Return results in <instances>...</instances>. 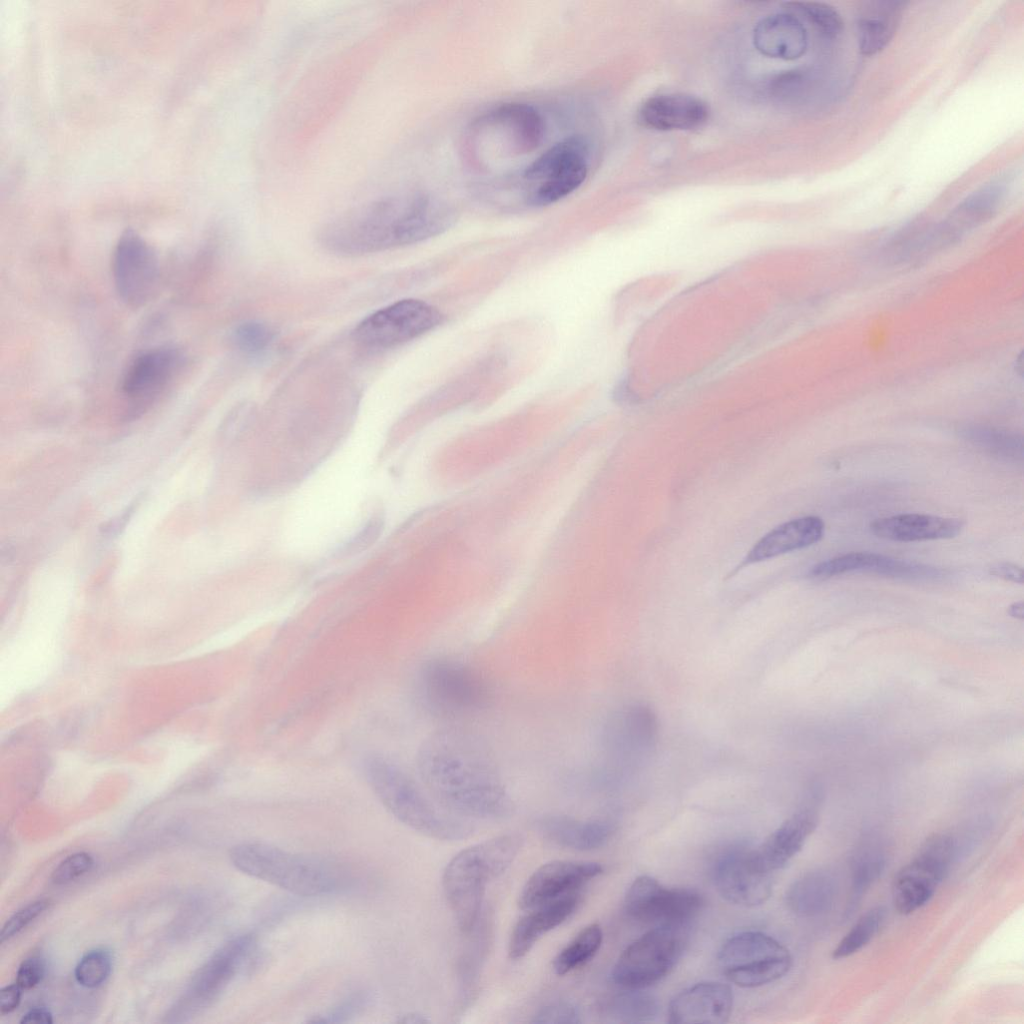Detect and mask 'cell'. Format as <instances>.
I'll use <instances>...</instances> for the list:
<instances>
[{
  "label": "cell",
  "mask_w": 1024,
  "mask_h": 1024,
  "mask_svg": "<svg viewBox=\"0 0 1024 1024\" xmlns=\"http://www.w3.org/2000/svg\"><path fill=\"white\" fill-rule=\"evenodd\" d=\"M416 762L423 787L450 814L497 820L513 813L496 762L474 735L457 729L436 731L419 747Z\"/></svg>",
  "instance_id": "6da1fadb"
},
{
  "label": "cell",
  "mask_w": 1024,
  "mask_h": 1024,
  "mask_svg": "<svg viewBox=\"0 0 1024 1024\" xmlns=\"http://www.w3.org/2000/svg\"><path fill=\"white\" fill-rule=\"evenodd\" d=\"M444 200L420 191L383 194L360 203L328 222L322 245L343 256H359L416 244L437 236L455 222Z\"/></svg>",
  "instance_id": "7a4b0ae2"
},
{
  "label": "cell",
  "mask_w": 1024,
  "mask_h": 1024,
  "mask_svg": "<svg viewBox=\"0 0 1024 1024\" xmlns=\"http://www.w3.org/2000/svg\"><path fill=\"white\" fill-rule=\"evenodd\" d=\"M366 782L381 804L407 827L437 840L457 841L473 829L441 808L398 763L380 752L364 758Z\"/></svg>",
  "instance_id": "3957f363"
},
{
  "label": "cell",
  "mask_w": 1024,
  "mask_h": 1024,
  "mask_svg": "<svg viewBox=\"0 0 1024 1024\" xmlns=\"http://www.w3.org/2000/svg\"><path fill=\"white\" fill-rule=\"evenodd\" d=\"M521 844L518 834L500 835L460 851L447 864L442 886L464 934L471 933L479 921L487 884L509 868Z\"/></svg>",
  "instance_id": "277c9868"
},
{
  "label": "cell",
  "mask_w": 1024,
  "mask_h": 1024,
  "mask_svg": "<svg viewBox=\"0 0 1024 1024\" xmlns=\"http://www.w3.org/2000/svg\"><path fill=\"white\" fill-rule=\"evenodd\" d=\"M229 858L242 873L299 896L325 895L342 883V875L333 864L270 844H237Z\"/></svg>",
  "instance_id": "5b68a950"
},
{
  "label": "cell",
  "mask_w": 1024,
  "mask_h": 1024,
  "mask_svg": "<svg viewBox=\"0 0 1024 1024\" xmlns=\"http://www.w3.org/2000/svg\"><path fill=\"white\" fill-rule=\"evenodd\" d=\"M419 690L434 714L460 717L486 708L492 699L487 678L473 666L451 658H434L424 664Z\"/></svg>",
  "instance_id": "8992f818"
},
{
  "label": "cell",
  "mask_w": 1024,
  "mask_h": 1024,
  "mask_svg": "<svg viewBox=\"0 0 1024 1024\" xmlns=\"http://www.w3.org/2000/svg\"><path fill=\"white\" fill-rule=\"evenodd\" d=\"M688 925H657L630 943L613 966L611 978L624 989H645L663 979L683 954Z\"/></svg>",
  "instance_id": "52a82bcc"
},
{
  "label": "cell",
  "mask_w": 1024,
  "mask_h": 1024,
  "mask_svg": "<svg viewBox=\"0 0 1024 1024\" xmlns=\"http://www.w3.org/2000/svg\"><path fill=\"white\" fill-rule=\"evenodd\" d=\"M589 170V146L581 136L563 139L536 158L523 172L529 185L526 201L548 206L577 190Z\"/></svg>",
  "instance_id": "ba28073f"
},
{
  "label": "cell",
  "mask_w": 1024,
  "mask_h": 1024,
  "mask_svg": "<svg viewBox=\"0 0 1024 1024\" xmlns=\"http://www.w3.org/2000/svg\"><path fill=\"white\" fill-rule=\"evenodd\" d=\"M717 959L724 976L743 988L774 982L792 966L789 950L759 931H744L729 937L720 947Z\"/></svg>",
  "instance_id": "9c48e42d"
},
{
  "label": "cell",
  "mask_w": 1024,
  "mask_h": 1024,
  "mask_svg": "<svg viewBox=\"0 0 1024 1024\" xmlns=\"http://www.w3.org/2000/svg\"><path fill=\"white\" fill-rule=\"evenodd\" d=\"M955 849L954 839L947 834L925 840L894 877L892 900L898 913L911 914L931 900L949 870Z\"/></svg>",
  "instance_id": "30bf717a"
},
{
  "label": "cell",
  "mask_w": 1024,
  "mask_h": 1024,
  "mask_svg": "<svg viewBox=\"0 0 1024 1024\" xmlns=\"http://www.w3.org/2000/svg\"><path fill=\"white\" fill-rule=\"evenodd\" d=\"M442 313L419 299H402L365 317L353 330L357 343L386 349L401 345L435 329Z\"/></svg>",
  "instance_id": "8fae6325"
},
{
  "label": "cell",
  "mask_w": 1024,
  "mask_h": 1024,
  "mask_svg": "<svg viewBox=\"0 0 1024 1024\" xmlns=\"http://www.w3.org/2000/svg\"><path fill=\"white\" fill-rule=\"evenodd\" d=\"M473 136L501 155H522L536 149L545 135V123L539 112L526 103L502 104L472 124Z\"/></svg>",
  "instance_id": "7c38bea8"
},
{
  "label": "cell",
  "mask_w": 1024,
  "mask_h": 1024,
  "mask_svg": "<svg viewBox=\"0 0 1024 1024\" xmlns=\"http://www.w3.org/2000/svg\"><path fill=\"white\" fill-rule=\"evenodd\" d=\"M703 906L702 896L687 888H667L648 875L637 877L624 898L627 915L657 925H688Z\"/></svg>",
  "instance_id": "4fadbf2b"
},
{
  "label": "cell",
  "mask_w": 1024,
  "mask_h": 1024,
  "mask_svg": "<svg viewBox=\"0 0 1024 1024\" xmlns=\"http://www.w3.org/2000/svg\"><path fill=\"white\" fill-rule=\"evenodd\" d=\"M112 272L121 300L130 307H141L151 300L157 290L158 256L139 234L127 229L115 246Z\"/></svg>",
  "instance_id": "5bb4252c"
},
{
  "label": "cell",
  "mask_w": 1024,
  "mask_h": 1024,
  "mask_svg": "<svg viewBox=\"0 0 1024 1024\" xmlns=\"http://www.w3.org/2000/svg\"><path fill=\"white\" fill-rule=\"evenodd\" d=\"M712 878L720 895L728 902L752 907L763 904L771 895V874L759 871L751 859V849L742 844L724 849L714 860Z\"/></svg>",
  "instance_id": "9a60e30c"
},
{
  "label": "cell",
  "mask_w": 1024,
  "mask_h": 1024,
  "mask_svg": "<svg viewBox=\"0 0 1024 1024\" xmlns=\"http://www.w3.org/2000/svg\"><path fill=\"white\" fill-rule=\"evenodd\" d=\"M603 873L597 862L555 860L540 866L524 884L518 899L522 910H531L575 892Z\"/></svg>",
  "instance_id": "2e32d148"
},
{
  "label": "cell",
  "mask_w": 1024,
  "mask_h": 1024,
  "mask_svg": "<svg viewBox=\"0 0 1024 1024\" xmlns=\"http://www.w3.org/2000/svg\"><path fill=\"white\" fill-rule=\"evenodd\" d=\"M256 946L253 934L238 935L223 944L194 976L188 1003L203 1007L214 1001L249 959Z\"/></svg>",
  "instance_id": "e0dca14e"
},
{
  "label": "cell",
  "mask_w": 1024,
  "mask_h": 1024,
  "mask_svg": "<svg viewBox=\"0 0 1024 1024\" xmlns=\"http://www.w3.org/2000/svg\"><path fill=\"white\" fill-rule=\"evenodd\" d=\"M852 572L875 573L906 580H934L946 573L938 567L874 552H849L814 565L809 571V576L815 579H828Z\"/></svg>",
  "instance_id": "ac0fdd59"
},
{
  "label": "cell",
  "mask_w": 1024,
  "mask_h": 1024,
  "mask_svg": "<svg viewBox=\"0 0 1024 1024\" xmlns=\"http://www.w3.org/2000/svg\"><path fill=\"white\" fill-rule=\"evenodd\" d=\"M1007 194V182L994 180L963 199L950 215L927 234L928 250L953 243L967 231L989 220Z\"/></svg>",
  "instance_id": "d6986e66"
},
{
  "label": "cell",
  "mask_w": 1024,
  "mask_h": 1024,
  "mask_svg": "<svg viewBox=\"0 0 1024 1024\" xmlns=\"http://www.w3.org/2000/svg\"><path fill=\"white\" fill-rule=\"evenodd\" d=\"M184 363L183 353L175 347H157L144 351L126 370L121 389L134 401L150 400L174 379Z\"/></svg>",
  "instance_id": "ffe728a7"
},
{
  "label": "cell",
  "mask_w": 1024,
  "mask_h": 1024,
  "mask_svg": "<svg viewBox=\"0 0 1024 1024\" xmlns=\"http://www.w3.org/2000/svg\"><path fill=\"white\" fill-rule=\"evenodd\" d=\"M732 1008L733 994L728 985L701 982L674 996L668 1008V1022L722 1024L729 1020Z\"/></svg>",
  "instance_id": "44dd1931"
},
{
  "label": "cell",
  "mask_w": 1024,
  "mask_h": 1024,
  "mask_svg": "<svg viewBox=\"0 0 1024 1024\" xmlns=\"http://www.w3.org/2000/svg\"><path fill=\"white\" fill-rule=\"evenodd\" d=\"M817 826V814L803 808L786 819L758 847L751 849L754 866L761 872L783 868L804 846Z\"/></svg>",
  "instance_id": "7402d4cb"
},
{
  "label": "cell",
  "mask_w": 1024,
  "mask_h": 1024,
  "mask_svg": "<svg viewBox=\"0 0 1024 1024\" xmlns=\"http://www.w3.org/2000/svg\"><path fill=\"white\" fill-rule=\"evenodd\" d=\"M709 118L707 104L685 93H665L646 99L637 111L642 126L657 131L691 130Z\"/></svg>",
  "instance_id": "603a6c76"
},
{
  "label": "cell",
  "mask_w": 1024,
  "mask_h": 1024,
  "mask_svg": "<svg viewBox=\"0 0 1024 1024\" xmlns=\"http://www.w3.org/2000/svg\"><path fill=\"white\" fill-rule=\"evenodd\" d=\"M579 895L575 892L537 906L522 916L510 935L508 954L512 960L523 958L547 932L565 922L576 910Z\"/></svg>",
  "instance_id": "cb8c5ba5"
},
{
  "label": "cell",
  "mask_w": 1024,
  "mask_h": 1024,
  "mask_svg": "<svg viewBox=\"0 0 1024 1024\" xmlns=\"http://www.w3.org/2000/svg\"><path fill=\"white\" fill-rule=\"evenodd\" d=\"M964 522L928 514L903 513L875 519L871 532L882 539L895 542H919L956 537Z\"/></svg>",
  "instance_id": "d4e9b609"
},
{
  "label": "cell",
  "mask_w": 1024,
  "mask_h": 1024,
  "mask_svg": "<svg viewBox=\"0 0 1024 1024\" xmlns=\"http://www.w3.org/2000/svg\"><path fill=\"white\" fill-rule=\"evenodd\" d=\"M753 43L767 57L795 60L805 54L808 35L804 23L787 11L761 19L753 31Z\"/></svg>",
  "instance_id": "484cf974"
},
{
  "label": "cell",
  "mask_w": 1024,
  "mask_h": 1024,
  "mask_svg": "<svg viewBox=\"0 0 1024 1024\" xmlns=\"http://www.w3.org/2000/svg\"><path fill=\"white\" fill-rule=\"evenodd\" d=\"M824 531L825 524L818 516H805L782 523L754 544L742 566L811 546L822 539Z\"/></svg>",
  "instance_id": "4316f807"
},
{
  "label": "cell",
  "mask_w": 1024,
  "mask_h": 1024,
  "mask_svg": "<svg viewBox=\"0 0 1024 1024\" xmlns=\"http://www.w3.org/2000/svg\"><path fill=\"white\" fill-rule=\"evenodd\" d=\"M543 835L555 844L578 851H590L604 846L611 838L614 827L603 820H580L566 815L546 816L539 821Z\"/></svg>",
  "instance_id": "83f0119b"
},
{
  "label": "cell",
  "mask_w": 1024,
  "mask_h": 1024,
  "mask_svg": "<svg viewBox=\"0 0 1024 1024\" xmlns=\"http://www.w3.org/2000/svg\"><path fill=\"white\" fill-rule=\"evenodd\" d=\"M837 880L828 870L815 869L795 880L787 889L786 905L802 917L817 916L828 911L837 894Z\"/></svg>",
  "instance_id": "f1b7e54d"
},
{
  "label": "cell",
  "mask_w": 1024,
  "mask_h": 1024,
  "mask_svg": "<svg viewBox=\"0 0 1024 1024\" xmlns=\"http://www.w3.org/2000/svg\"><path fill=\"white\" fill-rule=\"evenodd\" d=\"M902 3L872 2L857 21V39L863 55L881 52L893 38L900 22Z\"/></svg>",
  "instance_id": "f546056e"
},
{
  "label": "cell",
  "mask_w": 1024,
  "mask_h": 1024,
  "mask_svg": "<svg viewBox=\"0 0 1024 1024\" xmlns=\"http://www.w3.org/2000/svg\"><path fill=\"white\" fill-rule=\"evenodd\" d=\"M611 724L608 742L621 753L650 748L655 741L657 720L646 706L635 705L625 709Z\"/></svg>",
  "instance_id": "4dcf8cb0"
},
{
  "label": "cell",
  "mask_w": 1024,
  "mask_h": 1024,
  "mask_svg": "<svg viewBox=\"0 0 1024 1024\" xmlns=\"http://www.w3.org/2000/svg\"><path fill=\"white\" fill-rule=\"evenodd\" d=\"M966 441L997 457L1022 460L1023 438L1020 434L982 424H967L959 429Z\"/></svg>",
  "instance_id": "1f68e13d"
},
{
  "label": "cell",
  "mask_w": 1024,
  "mask_h": 1024,
  "mask_svg": "<svg viewBox=\"0 0 1024 1024\" xmlns=\"http://www.w3.org/2000/svg\"><path fill=\"white\" fill-rule=\"evenodd\" d=\"M603 941L601 926L597 923L584 927L554 958L553 969L565 975L589 962Z\"/></svg>",
  "instance_id": "d6a6232c"
},
{
  "label": "cell",
  "mask_w": 1024,
  "mask_h": 1024,
  "mask_svg": "<svg viewBox=\"0 0 1024 1024\" xmlns=\"http://www.w3.org/2000/svg\"><path fill=\"white\" fill-rule=\"evenodd\" d=\"M886 865L882 844L868 839L857 848L852 858L853 903L880 877Z\"/></svg>",
  "instance_id": "836d02e7"
},
{
  "label": "cell",
  "mask_w": 1024,
  "mask_h": 1024,
  "mask_svg": "<svg viewBox=\"0 0 1024 1024\" xmlns=\"http://www.w3.org/2000/svg\"><path fill=\"white\" fill-rule=\"evenodd\" d=\"M608 1004V1016L622 1023H642L653 1020L658 1013L657 999L642 989H626Z\"/></svg>",
  "instance_id": "e575fe53"
},
{
  "label": "cell",
  "mask_w": 1024,
  "mask_h": 1024,
  "mask_svg": "<svg viewBox=\"0 0 1024 1024\" xmlns=\"http://www.w3.org/2000/svg\"><path fill=\"white\" fill-rule=\"evenodd\" d=\"M788 12L800 21L810 25L821 37L833 41L843 32L844 23L840 14L830 5L814 1H792L786 3Z\"/></svg>",
  "instance_id": "d590c367"
},
{
  "label": "cell",
  "mask_w": 1024,
  "mask_h": 1024,
  "mask_svg": "<svg viewBox=\"0 0 1024 1024\" xmlns=\"http://www.w3.org/2000/svg\"><path fill=\"white\" fill-rule=\"evenodd\" d=\"M886 908L876 906L864 913L832 951V958L839 960L863 949L880 931L885 919Z\"/></svg>",
  "instance_id": "8d00e7d4"
},
{
  "label": "cell",
  "mask_w": 1024,
  "mask_h": 1024,
  "mask_svg": "<svg viewBox=\"0 0 1024 1024\" xmlns=\"http://www.w3.org/2000/svg\"><path fill=\"white\" fill-rule=\"evenodd\" d=\"M112 963V956L108 950L103 948L90 950L77 963L74 971L75 978L83 987H98L109 977Z\"/></svg>",
  "instance_id": "74e56055"
},
{
  "label": "cell",
  "mask_w": 1024,
  "mask_h": 1024,
  "mask_svg": "<svg viewBox=\"0 0 1024 1024\" xmlns=\"http://www.w3.org/2000/svg\"><path fill=\"white\" fill-rule=\"evenodd\" d=\"M271 328L257 320L242 322L232 332L234 346L248 355H259L270 347L273 341Z\"/></svg>",
  "instance_id": "f35d334b"
},
{
  "label": "cell",
  "mask_w": 1024,
  "mask_h": 1024,
  "mask_svg": "<svg viewBox=\"0 0 1024 1024\" xmlns=\"http://www.w3.org/2000/svg\"><path fill=\"white\" fill-rule=\"evenodd\" d=\"M370 996L365 991H357L322 1014L312 1016L310 1023H341L355 1017L367 1007Z\"/></svg>",
  "instance_id": "ab89813d"
},
{
  "label": "cell",
  "mask_w": 1024,
  "mask_h": 1024,
  "mask_svg": "<svg viewBox=\"0 0 1024 1024\" xmlns=\"http://www.w3.org/2000/svg\"><path fill=\"white\" fill-rule=\"evenodd\" d=\"M537 1024H577L581 1023L579 1009L568 1001H555L540 1008L531 1021Z\"/></svg>",
  "instance_id": "60d3db41"
},
{
  "label": "cell",
  "mask_w": 1024,
  "mask_h": 1024,
  "mask_svg": "<svg viewBox=\"0 0 1024 1024\" xmlns=\"http://www.w3.org/2000/svg\"><path fill=\"white\" fill-rule=\"evenodd\" d=\"M94 860L89 853L78 852L69 855L62 860L52 873V882L56 885H65L87 873L93 866Z\"/></svg>",
  "instance_id": "b9f144b4"
},
{
  "label": "cell",
  "mask_w": 1024,
  "mask_h": 1024,
  "mask_svg": "<svg viewBox=\"0 0 1024 1024\" xmlns=\"http://www.w3.org/2000/svg\"><path fill=\"white\" fill-rule=\"evenodd\" d=\"M49 907V901L41 899L34 901L15 912L3 925L0 933V942L11 939L40 916Z\"/></svg>",
  "instance_id": "7bdbcfd3"
},
{
  "label": "cell",
  "mask_w": 1024,
  "mask_h": 1024,
  "mask_svg": "<svg viewBox=\"0 0 1024 1024\" xmlns=\"http://www.w3.org/2000/svg\"><path fill=\"white\" fill-rule=\"evenodd\" d=\"M384 519L380 515L372 516L363 527L340 549V555L350 556L366 550L373 545L382 533Z\"/></svg>",
  "instance_id": "ee69618b"
},
{
  "label": "cell",
  "mask_w": 1024,
  "mask_h": 1024,
  "mask_svg": "<svg viewBox=\"0 0 1024 1024\" xmlns=\"http://www.w3.org/2000/svg\"><path fill=\"white\" fill-rule=\"evenodd\" d=\"M44 960L33 956L24 960L19 966L16 974V983L23 990L34 988L45 975Z\"/></svg>",
  "instance_id": "f6af8a7d"
},
{
  "label": "cell",
  "mask_w": 1024,
  "mask_h": 1024,
  "mask_svg": "<svg viewBox=\"0 0 1024 1024\" xmlns=\"http://www.w3.org/2000/svg\"><path fill=\"white\" fill-rule=\"evenodd\" d=\"M140 500H141V497L135 498L134 501L132 503H130L122 511L121 514H119L116 517H114V518L106 521L105 523H103L100 526V532L102 533V535H105V536H108V537H113V536L119 534L121 532V530L124 529V527L126 526L127 522L130 520L132 515L134 514L136 508L139 506Z\"/></svg>",
  "instance_id": "bcb514c9"
},
{
  "label": "cell",
  "mask_w": 1024,
  "mask_h": 1024,
  "mask_svg": "<svg viewBox=\"0 0 1024 1024\" xmlns=\"http://www.w3.org/2000/svg\"><path fill=\"white\" fill-rule=\"evenodd\" d=\"M989 573L997 578H1001L1007 581H1012L1020 584L1023 583V570L1020 566L1013 563H996L989 568Z\"/></svg>",
  "instance_id": "7dc6e473"
},
{
  "label": "cell",
  "mask_w": 1024,
  "mask_h": 1024,
  "mask_svg": "<svg viewBox=\"0 0 1024 1024\" xmlns=\"http://www.w3.org/2000/svg\"><path fill=\"white\" fill-rule=\"evenodd\" d=\"M21 988L15 984L4 986L0 989V1011L7 1014L14 1011L20 1004Z\"/></svg>",
  "instance_id": "c3c4849f"
},
{
  "label": "cell",
  "mask_w": 1024,
  "mask_h": 1024,
  "mask_svg": "<svg viewBox=\"0 0 1024 1024\" xmlns=\"http://www.w3.org/2000/svg\"><path fill=\"white\" fill-rule=\"evenodd\" d=\"M247 412L245 409H240L231 415L226 423L224 424L222 434L224 439L231 440L241 433L247 423Z\"/></svg>",
  "instance_id": "681fc988"
},
{
  "label": "cell",
  "mask_w": 1024,
  "mask_h": 1024,
  "mask_svg": "<svg viewBox=\"0 0 1024 1024\" xmlns=\"http://www.w3.org/2000/svg\"><path fill=\"white\" fill-rule=\"evenodd\" d=\"M20 1022L22 1024H51L52 1014L44 1008H33L25 1013Z\"/></svg>",
  "instance_id": "f907efd6"
},
{
  "label": "cell",
  "mask_w": 1024,
  "mask_h": 1024,
  "mask_svg": "<svg viewBox=\"0 0 1024 1024\" xmlns=\"http://www.w3.org/2000/svg\"><path fill=\"white\" fill-rule=\"evenodd\" d=\"M397 1022L398 1023H406V1024H424V1023H428L429 1021H428V1019H426L421 1014H418V1013H407V1014H404V1015L400 1016V1018L397 1020Z\"/></svg>",
  "instance_id": "816d5d0a"
},
{
  "label": "cell",
  "mask_w": 1024,
  "mask_h": 1024,
  "mask_svg": "<svg viewBox=\"0 0 1024 1024\" xmlns=\"http://www.w3.org/2000/svg\"><path fill=\"white\" fill-rule=\"evenodd\" d=\"M1009 614L1015 618L1022 619L1024 614L1023 602L1019 601L1012 604L1009 608Z\"/></svg>",
  "instance_id": "f5cc1de1"
}]
</instances>
